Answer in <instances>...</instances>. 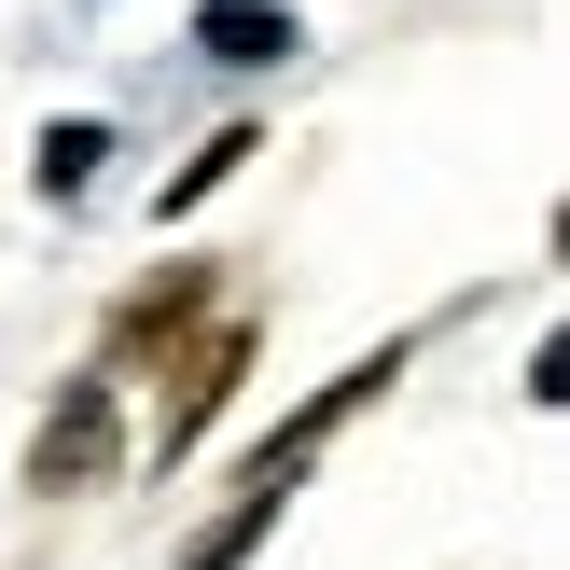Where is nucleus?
I'll return each mask as SVG.
<instances>
[{
  "label": "nucleus",
  "mask_w": 570,
  "mask_h": 570,
  "mask_svg": "<svg viewBox=\"0 0 570 570\" xmlns=\"http://www.w3.org/2000/svg\"><path fill=\"white\" fill-rule=\"evenodd\" d=\"M28 473H42V488H98V473H111V376H70V404L42 417Z\"/></svg>",
  "instance_id": "nucleus-1"
},
{
  "label": "nucleus",
  "mask_w": 570,
  "mask_h": 570,
  "mask_svg": "<svg viewBox=\"0 0 570 570\" xmlns=\"http://www.w3.org/2000/svg\"><path fill=\"white\" fill-rule=\"evenodd\" d=\"M195 42H209L223 70H278V56L306 42V14H293V0H209V14H195Z\"/></svg>",
  "instance_id": "nucleus-2"
},
{
  "label": "nucleus",
  "mask_w": 570,
  "mask_h": 570,
  "mask_svg": "<svg viewBox=\"0 0 570 570\" xmlns=\"http://www.w3.org/2000/svg\"><path fill=\"white\" fill-rule=\"evenodd\" d=\"M98 154H111V126H42V195H56V209L98 181Z\"/></svg>",
  "instance_id": "nucleus-3"
},
{
  "label": "nucleus",
  "mask_w": 570,
  "mask_h": 570,
  "mask_svg": "<svg viewBox=\"0 0 570 570\" xmlns=\"http://www.w3.org/2000/svg\"><path fill=\"white\" fill-rule=\"evenodd\" d=\"M250 154H265V139H250V126H223V139H209V154H195V167H181V181H167V209H195V195H223V181H237V167H250Z\"/></svg>",
  "instance_id": "nucleus-4"
}]
</instances>
